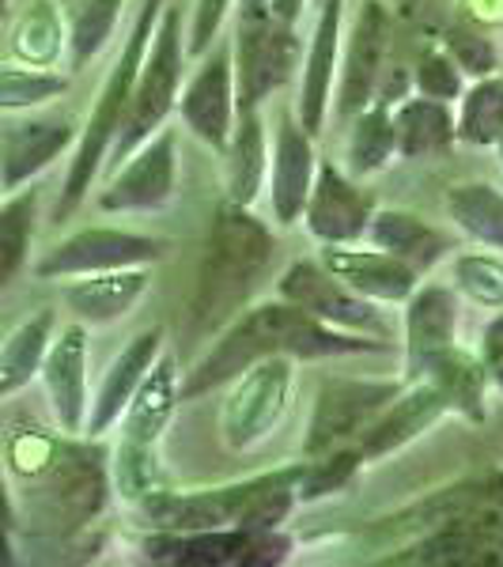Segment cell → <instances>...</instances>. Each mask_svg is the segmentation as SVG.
<instances>
[{
    "mask_svg": "<svg viewBox=\"0 0 503 567\" xmlns=\"http://www.w3.org/2000/svg\"><path fill=\"white\" fill-rule=\"evenodd\" d=\"M125 0H72L69 4V61L72 69H88L106 42L114 39Z\"/></svg>",
    "mask_w": 503,
    "mask_h": 567,
    "instance_id": "d590c367",
    "label": "cell"
},
{
    "mask_svg": "<svg viewBox=\"0 0 503 567\" xmlns=\"http://www.w3.org/2000/svg\"><path fill=\"white\" fill-rule=\"evenodd\" d=\"M296 393V360L291 355H261L232 379V393L219 405V435L235 454L261 446L277 432Z\"/></svg>",
    "mask_w": 503,
    "mask_h": 567,
    "instance_id": "ba28073f",
    "label": "cell"
},
{
    "mask_svg": "<svg viewBox=\"0 0 503 567\" xmlns=\"http://www.w3.org/2000/svg\"><path fill=\"white\" fill-rule=\"evenodd\" d=\"M277 299L299 307L304 315L318 318V322L333 329H349V333H368L387 341V322H382V310L371 299H360L356 291L345 288L322 261H296L280 272L277 280Z\"/></svg>",
    "mask_w": 503,
    "mask_h": 567,
    "instance_id": "30bf717a",
    "label": "cell"
},
{
    "mask_svg": "<svg viewBox=\"0 0 503 567\" xmlns=\"http://www.w3.org/2000/svg\"><path fill=\"white\" fill-rule=\"evenodd\" d=\"M152 288L148 265H130V269H106L88 272V277H69L61 288V299L80 322L88 326H110L122 322L130 310L141 303L144 291Z\"/></svg>",
    "mask_w": 503,
    "mask_h": 567,
    "instance_id": "603a6c76",
    "label": "cell"
},
{
    "mask_svg": "<svg viewBox=\"0 0 503 567\" xmlns=\"http://www.w3.org/2000/svg\"><path fill=\"white\" fill-rule=\"evenodd\" d=\"M394 133L398 155H406V159H428V155L446 152L459 141L451 103H439L428 95H409L406 103L394 106Z\"/></svg>",
    "mask_w": 503,
    "mask_h": 567,
    "instance_id": "f546056e",
    "label": "cell"
},
{
    "mask_svg": "<svg viewBox=\"0 0 503 567\" xmlns=\"http://www.w3.org/2000/svg\"><path fill=\"white\" fill-rule=\"evenodd\" d=\"M0 200H4V189H0Z\"/></svg>",
    "mask_w": 503,
    "mask_h": 567,
    "instance_id": "816d5d0a",
    "label": "cell"
},
{
    "mask_svg": "<svg viewBox=\"0 0 503 567\" xmlns=\"http://www.w3.org/2000/svg\"><path fill=\"white\" fill-rule=\"evenodd\" d=\"M182 61H186V16H182L175 4H163L160 23H155V31H152V42H148V50H144L141 72H136L122 130H117V141H114V148H110V167H117V163L141 148L152 133L163 130L171 110L178 106Z\"/></svg>",
    "mask_w": 503,
    "mask_h": 567,
    "instance_id": "8992f818",
    "label": "cell"
},
{
    "mask_svg": "<svg viewBox=\"0 0 503 567\" xmlns=\"http://www.w3.org/2000/svg\"><path fill=\"white\" fill-rule=\"evenodd\" d=\"M465 91V72L454 65V58L446 50L428 45L417 61V95L439 99V103H451Z\"/></svg>",
    "mask_w": 503,
    "mask_h": 567,
    "instance_id": "b9f144b4",
    "label": "cell"
},
{
    "mask_svg": "<svg viewBox=\"0 0 503 567\" xmlns=\"http://www.w3.org/2000/svg\"><path fill=\"white\" fill-rule=\"evenodd\" d=\"M288 537L277 529H197V534H160L148 542V556L163 564H216V567H246V564H277L288 553Z\"/></svg>",
    "mask_w": 503,
    "mask_h": 567,
    "instance_id": "7c38bea8",
    "label": "cell"
},
{
    "mask_svg": "<svg viewBox=\"0 0 503 567\" xmlns=\"http://www.w3.org/2000/svg\"><path fill=\"white\" fill-rule=\"evenodd\" d=\"M299 53H304V45L296 39V27L273 20L258 4H243L232 45L235 114L261 110L265 99L277 95L288 84Z\"/></svg>",
    "mask_w": 503,
    "mask_h": 567,
    "instance_id": "52a82bcc",
    "label": "cell"
},
{
    "mask_svg": "<svg viewBox=\"0 0 503 567\" xmlns=\"http://www.w3.org/2000/svg\"><path fill=\"white\" fill-rule=\"evenodd\" d=\"M224 152H227V200L250 208L261 194L265 175H269V136H265L261 110L235 114V130Z\"/></svg>",
    "mask_w": 503,
    "mask_h": 567,
    "instance_id": "83f0119b",
    "label": "cell"
},
{
    "mask_svg": "<svg viewBox=\"0 0 503 567\" xmlns=\"http://www.w3.org/2000/svg\"><path fill=\"white\" fill-rule=\"evenodd\" d=\"M72 144H76V130H72L69 117H12V122H0V189L16 194V189L31 186Z\"/></svg>",
    "mask_w": 503,
    "mask_h": 567,
    "instance_id": "e0dca14e",
    "label": "cell"
},
{
    "mask_svg": "<svg viewBox=\"0 0 503 567\" xmlns=\"http://www.w3.org/2000/svg\"><path fill=\"white\" fill-rule=\"evenodd\" d=\"M232 4L235 0H194V16L186 23V53L201 58L219 39L227 16H232Z\"/></svg>",
    "mask_w": 503,
    "mask_h": 567,
    "instance_id": "ee69618b",
    "label": "cell"
},
{
    "mask_svg": "<svg viewBox=\"0 0 503 567\" xmlns=\"http://www.w3.org/2000/svg\"><path fill=\"white\" fill-rule=\"evenodd\" d=\"M409 379H424L446 401V413H459L470 424H484V398H489V374L481 355L465 352L459 341L446 344L417 363Z\"/></svg>",
    "mask_w": 503,
    "mask_h": 567,
    "instance_id": "d4e9b609",
    "label": "cell"
},
{
    "mask_svg": "<svg viewBox=\"0 0 503 567\" xmlns=\"http://www.w3.org/2000/svg\"><path fill=\"white\" fill-rule=\"evenodd\" d=\"M446 53L454 58V65L462 72H470L473 80L481 76H492L500 65V53L492 39H484L481 31H470V27H454L451 34H446Z\"/></svg>",
    "mask_w": 503,
    "mask_h": 567,
    "instance_id": "7bdbcfd3",
    "label": "cell"
},
{
    "mask_svg": "<svg viewBox=\"0 0 503 567\" xmlns=\"http://www.w3.org/2000/svg\"><path fill=\"white\" fill-rule=\"evenodd\" d=\"M304 465L273 470L243 484H224L208 492H160L136 503L148 526L160 534H197V529H277L296 503V484Z\"/></svg>",
    "mask_w": 503,
    "mask_h": 567,
    "instance_id": "277c9868",
    "label": "cell"
},
{
    "mask_svg": "<svg viewBox=\"0 0 503 567\" xmlns=\"http://www.w3.org/2000/svg\"><path fill=\"white\" fill-rule=\"evenodd\" d=\"M398 393L394 382H371V379H337L318 390L315 413L307 424V458H318L326 451H337L379 416V409Z\"/></svg>",
    "mask_w": 503,
    "mask_h": 567,
    "instance_id": "4fadbf2b",
    "label": "cell"
},
{
    "mask_svg": "<svg viewBox=\"0 0 503 567\" xmlns=\"http://www.w3.org/2000/svg\"><path fill=\"white\" fill-rule=\"evenodd\" d=\"M481 363H484V374H489V382L503 393V310L496 318H492L489 326H484L481 333Z\"/></svg>",
    "mask_w": 503,
    "mask_h": 567,
    "instance_id": "f6af8a7d",
    "label": "cell"
},
{
    "mask_svg": "<svg viewBox=\"0 0 503 567\" xmlns=\"http://www.w3.org/2000/svg\"><path fill=\"white\" fill-rule=\"evenodd\" d=\"M322 265L333 272L337 280L349 291H356L360 299H371V303H406L417 291L420 272L409 261L394 258V254L379 250V246H356V243H341V246H322Z\"/></svg>",
    "mask_w": 503,
    "mask_h": 567,
    "instance_id": "ac0fdd59",
    "label": "cell"
},
{
    "mask_svg": "<svg viewBox=\"0 0 503 567\" xmlns=\"http://www.w3.org/2000/svg\"><path fill=\"white\" fill-rule=\"evenodd\" d=\"M322 462L315 465H304V473H299V484H296V496L299 499H322V496H333V492H341L345 484L356 477V470L363 465V454L360 446H337V451H326L318 454Z\"/></svg>",
    "mask_w": 503,
    "mask_h": 567,
    "instance_id": "60d3db41",
    "label": "cell"
},
{
    "mask_svg": "<svg viewBox=\"0 0 503 567\" xmlns=\"http://www.w3.org/2000/svg\"><path fill=\"white\" fill-rule=\"evenodd\" d=\"M178 401H182V382H178L175 352H160L148 374L141 379V386H136V393L130 398V405H125L122 420H117L122 435L155 446L163 439V432L171 427V420H175Z\"/></svg>",
    "mask_w": 503,
    "mask_h": 567,
    "instance_id": "484cf974",
    "label": "cell"
},
{
    "mask_svg": "<svg viewBox=\"0 0 503 567\" xmlns=\"http://www.w3.org/2000/svg\"><path fill=\"white\" fill-rule=\"evenodd\" d=\"M387 4H394V8H406V4H413V0H387Z\"/></svg>",
    "mask_w": 503,
    "mask_h": 567,
    "instance_id": "681fc988",
    "label": "cell"
},
{
    "mask_svg": "<svg viewBox=\"0 0 503 567\" xmlns=\"http://www.w3.org/2000/svg\"><path fill=\"white\" fill-rule=\"evenodd\" d=\"M443 416H446V401L439 398V390L428 386L424 379H417L413 386L398 390L394 398L379 409V416L363 427L356 446H360L363 462H379V458H387V454L401 451V446H409L413 439H420Z\"/></svg>",
    "mask_w": 503,
    "mask_h": 567,
    "instance_id": "44dd1931",
    "label": "cell"
},
{
    "mask_svg": "<svg viewBox=\"0 0 503 567\" xmlns=\"http://www.w3.org/2000/svg\"><path fill=\"white\" fill-rule=\"evenodd\" d=\"M371 246L394 254V258L409 261L413 269H432V265L446 254V239L443 231H435L428 219H420L406 208H382V213H371L368 219V235Z\"/></svg>",
    "mask_w": 503,
    "mask_h": 567,
    "instance_id": "f1b7e54d",
    "label": "cell"
},
{
    "mask_svg": "<svg viewBox=\"0 0 503 567\" xmlns=\"http://www.w3.org/2000/svg\"><path fill=\"white\" fill-rule=\"evenodd\" d=\"M167 250V243L155 235L125 231V227H80L69 239H61L53 250L42 254L34 265L39 280H69L88 272L130 269V265H155Z\"/></svg>",
    "mask_w": 503,
    "mask_h": 567,
    "instance_id": "9c48e42d",
    "label": "cell"
},
{
    "mask_svg": "<svg viewBox=\"0 0 503 567\" xmlns=\"http://www.w3.org/2000/svg\"><path fill=\"white\" fill-rule=\"evenodd\" d=\"M446 216L484 250H503V189L492 182H462L446 189Z\"/></svg>",
    "mask_w": 503,
    "mask_h": 567,
    "instance_id": "4dcf8cb0",
    "label": "cell"
},
{
    "mask_svg": "<svg viewBox=\"0 0 503 567\" xmlns=\"http://www.w3.org/2000/svg\"><path fill=\"white\" fill-rule=\"evenodd\" d=\"M459 341V296L443 284H424L406 299V368L409 374L424 355Z\"/></svg>",
    "mask_w": 503,
    "mask_h": 567,
    "instance_id": "4316f807",
    "label": "cell"
},
{
    "mask_svg": "<svg viewBox=\"0 0 503 567\" xmlns=\"http://www.w3.org/2000/svg\"><path fill=\"white\" fill-rule=\"evenodd\" d=\"M42 390L50 401V413L69 439L84 432L88 424V329L72 322L50 337V349L42 360Z\"/></svg>",
    "mask_w": 503,
    "mask_h": 567,
    "instance_id": "2e32d148",
    "label": "cell"
},
{
    "mask_svg": "<svg viewBox=\"0 0 503 567\" xmlns=\"http://www.w3.org/2000/svg\"><path fill=\"white\" fill-rule=\"evenodd\" d=\"M12 518H16V511H12V496H8L4 473H0V534H8V529H12Z\"/></svg>",
    "mask_w": 503,
    "mask_h": 567,
    "instance_id": "7dc6e473",
    "label": "cell"
},
{
    "mask_svg": "<svg viewBox=\"0 0 503 567\" xmlns=\"http://www.w3.org/2000/svg\"><path fill=\"white\" fill-rule=\"evenodd\" d=\"M451 280L470 303L484 310H503V258L465 250L451 261Z\"/></svg>",
    "mask_w": 503,
    "mask_h": 567,
    "instance_id": "ab89813d",
    "label": "cell"
},
{
    "mask_svg": "<svg viewBox=\"0 0 503 567\" xmlns=\"http://www.w3.org/2000/svg\"><path fill=\"white\" fill-rule=\"evenodd\" d=\"M178 186V133L160 130L133 155L117 163V175L99 194V208L110 216L155 213L175 197Z\"/></svg>",
    "mask_w": 503,
    "mask_h": 567,
    "instance_id": "8fae6325",
    "label": "cell"
},
{
    "mask_svg": "<svg viewBox=\"0 0 503 567\" xmlns=\"http://www.w3.org/2000/svg\"><path fill=\"white\" fill-rule=\"evenodd\" d=\"M360 352H387L382 337L349 333V329H333L318 318L304 315L299 307L273 299L258 303L232 318L219 341L208 349L205 360L189 371L182 382V398H197L216 386H227L243 368H250L261 355H291V360H333V355H360Z\"/></svg>",
    "mask_w": 503,
    "mask_h": 567,
    "instance_id": "6da1fadb",
    "label": "cell"
},
{
    "mask_svg": "<svg viewBox=\"0 0 503 567\" xmlns=\"http://www.w3.org/2000/svg\"><path fill=\"white\" fill-rule=\"evenodd\" d=\"M4 4H8V0H0V12H4Z\"/></svg>",
    "mask_w": 503,
    "mask_h": 567,
    "instance_id": "f907efd6",
    "label": "cell"
},
{
    "mask_svg": "<svg viewBox=\"0 0 503 567\" xmlns=\"http://www.w3.org/2000/svg\"><path fill=\"white\" fill-rule=\"evenodd\" d=\"M178 117L197 141L213 152H224L235 130V76H232V50L219 45L205 58L194 76L178 91Z\"/></svg>",
    "mask_w": 503,
    "mask_h": 567,
    "instance_id": "9a60e30c",
    "label": "cell"
},
{
    "mask_svg": "<svg viewBox=\"0 0 503 567\" xmlns=\"http://www.w3.org/2000/svg\"><path fill=\"white\" fill-rule=\"evenodd\" d=\"M492 148H496V155H500V167H503V136H500L496 144H492Z\"/></svg>",
    "mask_w": 503,
    "mask_h": 567,
    "instance_id": "c3c4849f",
    "label": "cell"
},
{
    "mask_svg": "<svg viewBox=\"0 0 503 567\" xmlns=\"http://www.w3.org/2000/svg\"><path fill=\"white\" fill-rule=\"evenodd\" d=\"M53 337V315L39 310L34 318H27L23 326H16L8 337H0V401L31 386V379L42 371L45 349Z\"/></svg>",
    "mask_w": 503,
    "mask_h": 567,
    "instance_id": "1f68e13d",
    "label": "cell"
},
{
    "mask_svg": "<svg viewBox=\"0 0 503 567\" xmlns=\"http://www.w3.org/2000/svg\"><path fill=\"white\" fill-rule=\"evenodd\" d=\"M110 477H114V492L125 503H144L148 496H160L167 492V477L160 470V458H155V446L136 443V439H125L117 443L114 462H110Z\"/></svg>",
    "mask_w": 503,
    "mask_h": 567,
    "instance_id": "74e56055",
    "label": "cell"
},
{
    "mask_svg": "<svg viewBox=\"0 0 503 567\" xmlns=\"http://www.w3.org/2000/svg\"><path fill=\"white\" fill-rule=\"evenodd\" d=\"M160 352H163V329H144V333H136L133 341L110 360L103 382H99L95 398H91V405H88V424H84L88 435H106L110 427L122 420L125 405H130V398L136 393V386H141V379L148 374Z\"/></svg>",
    "mask_w": 503,
    "mask_h": 567,
    "instance_id": "cb8c5ba5",
    "label": "cell"
},
{
    "mask_svg": "<svg viewBox=\"0 0 503 567\" xmlns=\"http://www.w3.org/2000/svg\"><path fill=\"white\" fill-rule=\"evenodd\" d=\"M304 8H307V0H265V12L288 27H296L304 20Z\"/></svg>",
    "mask_w": 503,
    "mask_h": 567,
    "instance_id": "bcb514c9",
    "label": "cell"
},
{
    "mask_svg": "<svg viewBox=\"0 0 503 567\" xmlns=\"http://www.w3.org/2000/svg\"><path fill=\"white\" fill-rule=\"evenodd\" d=\"M69 50V23L53 0H34L12 27V53L20 65L53 69Z\"/></svg>",
    "mask_w": 503,
    "mask_h": 567,
    "instance_id": "d6a6232c",
    "label": "cell"
},
{
    "mask_svg": "<svg viewBox=\"0 0 503 567\" xmlns=\"http://www.w3.org/2000/svg\"><path fill=\"white\" fill-rule=\"evenodd\" d=\"M273 258H277V239L250 208L235 205V200L216 208L205 254H201L194 296V326L201 333L224 329L232 318L243 315Z\"/></svg>",
    "mask_w": 503,
    "mask_h": 567,
    "instance_id": "7a4b0ae2",
    "label": "cell"
},
{
    "mask_svg": "<svg viewBox=\"0 0 503 567\" xmlns=\"http://www.w3.org/2000/svg\"><path fill=\"white\" fill-rule=\"evenodd\" d=\"M34 208H39V186H23L8 200H0V291L20 280L31 258L34 239Z\"/></svg>",
    "mask_w": 503,
    "mask_h": 567,
    "instance_id": "e575fe53",
    "label": "cell"
},
{
    "mask_svg": "<svg viewBox=\"0 0 503 567\" xmlns=\"http://www.w3.org/2000/svg\"><path fill=\"white\" fill-rule=\"evenodd\" d=\"M387 50H390V20L379 0H363L360 16L352 23V39L341 50L337 65V99L341 114L356 117L363 106L379 99L382 72H387Z\"/></svg>",
    "mask_w": 503,
    "mask_h": 567,
    "instance_id": "5bb4252c",
    "label": "cell"
},
{
    "mask_svg": "<svg viewBox=\"0 0 503 567\" xmlns=\"http://www.w3.org/2000/svg\"><path fill=\"white\" fill-rule=\"evenodd\" d=\"M299 219H304L307 231L322 246L360 243L363 235H368L371 205H368V197L360 194L356 178L341 175L333 163H322Z\"/></svg>",
    "mask_w": 503,
    "mask_h": 567,
    "instance_id": "ffe728a7",
    "label": "cell"
},
{
    "mask_svg": "<svg viewBox=\"0 0 503 567\" xmlns=\"http://www.w3.org/2000/svg\"><path fill=\"white\" fill-rule=\"evenodd\" d=\"M454 125H459V141L473 148H492L503 136V80L481 76L459 95L454 110Z\"/></svg>",
    "mask_w": 503,
    "mask_h": 567,
    "instance_id": "8d00e7d4",
    "label": "cell"
},
{
    "mask_svg": "<svg viewBox=\"0 0 503 567\" xmlns=\"http://www.w3.org/2000/svg\"><path fill=\"white\" fill-rule=\"evenodd\" d=\"M69 91V76L53 69L0 65V114H27Z\"/></svg>",
    "mask_w": 503,
    "mask_h": 567,
    "instance_id": "f35d334b",
    "label": "cell"
},
{
    "mask_svg": "<svg viewBox=\"0 0 503 567\" xmlns=\"http://www.w3.org/2000/svg\"><path fill=\"white\" fill-rule=\"evenodd\" d=\"M163 4H167V0H144L141 12H136L130 39H125L103 91H99L95 106H91L84 133L76 136V155H72L65 189H61L58 208H53V224H65V219L76 213L80 200L88 197L91 182L99 178L103 163L110 159V148H114V141H117V130H122V117H125V106H130L136 72H141L144 50H148V42H152V31H155V23H160Z\"/></svg>",
    "mask_w": 503,
    "mask_h": 567,
    "instance_id": "5b68a950",
    "label": "cell"
},
{
    "mask_svg": "<svg viewBox=\"0 0 503 567\" xmlns=\"http://www.w3.org/2000/svg\"><path fill=\"white\" fill-rule=\"evenodd\" d=\"M398 155V133H394V110L382 99H374L371 106H363L352 122L349 136V175L352 178H371L387 167Z\"/></svg>",
    "mask_w": 503,
    "mask_h": 567,
    "instance_id": "836d02e7",
    "label": "cell"
},
{
    "mask_svg": "<svg viewBox=\"0 0 503 567\" xmlns=\"http://www.w3.org/2000/svg\"><path fill=\"white\" fill-rule=\"evenodd\" d=\"M315 175L318 159L310 148V133L299 125V117L291 122V114H280L269 144V208L280 227H291L304 216Z\"/></svg>",
    "mask_w": 503,
    "mask_h": 567,
    "instance_id": "d6986e66",
    "label": "cell"
},
{
    "mask_svg": "<svg viewBox=\"0 0 503 567\" xmlns=\"http://www.w3.org/2000/svg\"><path fill=\"white\" fill-rule=\"evenodd\" d=\"M420 534L398 564H503V477H484L409 511Z\"/></svg>",
    "mask_w": 503,
    "mask_h": 567,
    "instance_id": "3957f363",
    "label": "cell"
},
{
    "mask_svg": "<svg viewBox=\"0 0 503 567\" xmlns=\"http://www.w3.org/2000/svg\"><path fill=\"white\" fill-rule=\"evenodd\" d=\"M341 16L345 0H326L304 50V84H299V125L307 133H322L326 106L333 99L337 65H341Z\"/></svg>",
    "mask_w": 503,
    "mask_h": 567,
    "instance_id": "7402d4cb",
    "label": "cell"
}]
</instances>
